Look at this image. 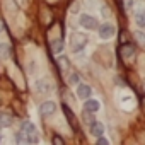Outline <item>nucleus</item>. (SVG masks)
<instances>
[{"label": "nucleus", "instance_id": "1", "mask_svg": "<svg viewBox=\"0 0 145 145\" xmlns=\"http://www.w3.org/2000/svg\"><path fill=\"white\" fill-rule=\"evenodd\" d=\"M86 43H87V38H86V36H82V34H74V36H72V39H70V48H72V51L79 53L80 50H84Z\"/></svg>", "mask_w": 145, "mask_h": 145}, {"label": "nucleus", "instance_id": "2", "mask_svg": "<svg viewBox=\"0 0 145 145\" xmlns=\"http://www.w3.org/2000/svg\"><path fill=\"white\" fill-rule=\"evenodd\" d=\"M113 34H114V26H113V24L104 22V24L99 26V36H101L103 39H109Z\"/></svg>", "mask_w": 145, "mask_h": 145}, {"label": "nucleus", "instance_id": "3", "mask_svg": "<svg viewBox=\"0 0 145 145\" xmlns=\"http://www.w3.org/2000/svg\"><path fill=\"white\" fill-rule=\"evenodd\" d=\"M80 26L86 27V29H96V27H97V21H96L92 16L84 14V16H80Z\"/></svg>", "mask_w": 145, "mask_h": 145}, {"label": "nucleus", "instance_id": "4", "mask_svg": "<svg viewBox=\"0 0 145 145\" xmlns=\"http://www.w3.org/2000/svg\"><path fill=\"white\" fill-rule=\"evenodd\" d=\"M56 111V104L53 103V101H46V103H43L41 106H39V113L43 114V116H50V114H53Z\"/></svg>", "mask_w": 145, "mask_h": 145}, {"label": "nucleus", "instance_id": "5", "mask_svg": "<svg viewBox=\"0 0 145 145\" xmlns=\"http://www.w3.org/2000/svg\"><path fill=\"white\" fill-rule=\"evenodd\" d=\"M91 94H92V87H91V86H87V84H79V87H77V96H79L80 99H89Z\"/></svg>", "mask_w": 145, "mask_h": 145}, {"label": "nucleus", "instance_id": "6", "mask_svg": "<svg viewBox=\"0 0 145 145\" xmlns=\"http://www.w3.org/2000/svg\"><path fill=\"white\" fill-rule=\"evenodd\" d=\"M99 108H101V104H99V101H96V99H87V101L84 103V109H86L87 113H97Z\"/></svg>", "mask_w": 145, "mask_h": 145}, {"label": "nucleus", "instance_id": "7", "mask_svg": "<svg viewBox=\"0 0 145 145\" xmlns=\"http://www.w3.org/2000/svg\"><path fill=\"white\" fill-rule=\"evenodd\" d=\"M120 55H121V58H125V60L131 58V56L135 55V46H133V44H125V46H121Z\"/></svg>", "mask_w": 145, "mask_h": 145}, {"label": "nucleus", "instance_id": "8", "mask_svg": "<svg viewBox=\"0 0 145 145\" xmlns=\"http://www.w3.org/2000/svg\"><path fill=\"white\" fill-rule=\"evenodd\" d=\"M91 133H92L94 137H101V135L104 133V125L99 123V121H94V123L91 125Z\"/></svg>", "mask_w": 145, "mask_h": 145}, {"label": "nucleus", "instance_id": "9", "mask_svg": "<svg viewBox=\"0 0 145 145\" xmlns=\"http://www.w3.org/2000/svg\"><path fill=\"white\" fill-rule=\"evenodd\" d=\"M36 89L41 91V92H50V91H51V84H50L46 79H43V80H38V82H36Z\"/></svg>", "mask_w": 145, "mask_h": 145}, {"label": "nucleus", "instance_id": "10", "mask_svg": "<svg viewBox=\"0 0 145 145\" xmlns=\"http://www.w3.org/2000/svg\"><path fill=\"white\" fill-rule=\"evenodd\" d=\"M63 111H65V116H67V120H68V123H72V126L74 128H77V121H75V114L72 113L67 106H63Z\"/></svg>", "mask_w": 145, "mask_h": 145}, {"label": "nucleus", "instance_id": "11", "mask_svg": "<svg viewBox=\"0 0 145 145\" xmlns=\"http://www.w3.org/2000/svg\"><path fill=\"white\" fill-rule=\"evenodd\" d=\"M61 50H63V41H61V39L51 41V51H53V53H60Z\"/></svg>", "mask_w": 145, "mask_h": 145}, {"label": "nucleus", "instance_id": "12", "mask_svg": "<svg viewBox=\"0 0 145 145\" xmlns=\"http://www.w3.org/2000/svg\"><path fill=\"white\" fill-rule=\"evenodd\" d=\"M10 125H12L10 114H2L0 116V126H10Z\"/></svg>", "mask_w": 145, "mask_h": 145}, {"label": "nucleus", "instance_id": "13", "mask_svg": "<svg viewBox=\"0 0 145 145\" xmlns=\"http://www.w3.org/2000/svg\"><path fill=\"white\" fill-rule=\"evenodd\" d=\"M10 55V48H9V44H2V43H0V56H2V58H7Z\"/></svg>", "mask_w": 145, "mask_h": 145}, {"label": "nucleus", "instance_id": "14", "mask_svg": "<svg viewBox=\"0 0 145 145\" xmlns=\"http://www.w3.org/2000/svg\"><path fill=\"white\" fill-rule=\"evenodd\" d=\"M22 131H24V133H36V126H34L33 123L26 121V123L22 125Z\"/></svg>", "mask_w": 145, "mask_h": 145}, {"label": "nucleus", "instance_id": "15", "mask_svg": "<svg viewBox=\"0 0 145 145\" xmlns=\"http://www.w3.org/2000/svg\"><path fill=\"white\" fill-rule=\"evenodd\" d=\"M137 24L140 26V27H145V14H137Z\"/></svg>", "mask_w": 145, "mask_h": 145}, {"label": "nucleus", "instance_id": "16", "mask_svg": "<svg viewBox=\"0 0 145 145\" xmlns=\"http://www.w3.org/2000/svg\"><path fill=\"white\" fill-rule=\"evenodd\" d=\"M135 38H137V41L140 43V46H145V34H143V33H137Z\"/></svg>", "mask_w": 145, "mask_h": 145}, {"label": "nucleus", "instance_id": "17", "mask_svg": "<svg viewBox=\"0 0 145 145\" xmlns=\"http://www.w3.org/2000/svg\"><path fill=\"white\" fill-rule=\"evenodd\" d=\"M68 84H79V75L77 74H70L68 75Z\"/></svg>", "mask_w": 145, "mask_h": 145}, {"label": "nucleus", "instance_id": "18", "mask_svg": "<svg viewBox=\"0 0 145 145\" xmlns=\"http://www.w3.org/2000/svg\"><path fill=\"white\" fill-rule=\"evenodd\" d=\"M123 5H125V10H130L133 7V0H123Z\"/></svg>", "mask_w": 145, "mask_h": 145}, {"label": "nucleus", "instance_id": "19", "mask_svg": "<svg viewBox=\"0 0 145 145\" xmlns=\"http://www.w3.org/2000/svg\"><path fill=\"white\" fill-rule=\"evenodd\" d=\"M53 143H63V138L61 137H55L53 138Z\"/></svg>", "mask_w": 145, "mask_h": 145}, {"label": "nucleus", "instance_id": "20", "mask_svg": "<svg viewBox=\"0 0 145 145\" xmlns=\"http://www.w3.org/2000/svg\"><path fill=\"white\" fill-rule=\"evenodd\" d=\"M126 36H128V33H125V31H123V33H121V43H123V41H128V38H126Z\"/></svg>", "mask_w": 145, "mask_h": 145}, {"label": "nucleus", "instance_id": "21", "mask_svg": "<svg viewBox=\"0 0 145 145\" xmlns=\"http://www.w3.org/2000/svg\"><path fill=\"white\" fill-rule=\"evenodd\" d=\"M97 143H101V145H106V143H108V140H106V138H97Z\"/></svg>", "mask_w": 145, "mask_h": 145}, {"label": "nucleus", "instance_id": "22", "mask_svg": "<svg viewBox=\"0 0 145 145\" xmlns=\"http://www.w3.org/2000/svg\"><path fill=\"white\" fill-rule=\"evenodd\" d=\"M4 29V22H2V19H0V31Z\"/></svg>", "mask_w": 145, "mask_h": 145}]
</instances>
